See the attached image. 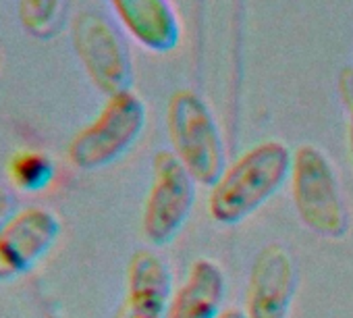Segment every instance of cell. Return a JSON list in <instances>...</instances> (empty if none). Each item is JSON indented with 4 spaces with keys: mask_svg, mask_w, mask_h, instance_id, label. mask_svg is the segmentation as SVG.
<instances>
[{
    "mask_svg": "<svg viewBox=\"0 0 353 318\" xmlns=\"http://www.w3.org/2000/svg\"><path fill=\"white\" fill-rule=\"evenodd\" d=\"M293 150L279 139H266L227 165L208 194V215L214 223L233 227L256 215L287 183Z\"/></svg>",
    "mask_w": 353,
    "mask_h": 318,
    "instance_id": "obj_1",
    "label": "cell"
},
{
    "mask_svg": "<svg viewBox=\"0 0 353 318\" xmlns=\"http://www.w3.org/2000/svg\"><path fill=\"white\" fill-rule=\"evenodd\" d=\"M166 133L170 152L198 186L212 188L227 169L221 127L200 94L176 90L166 104Z\"/></svg>",
    "mask_w": 353,
    "mask_h": 318,
    "instance_id": "obj_2",
    "label": "cell"
},
{
    "mask_svg": "<svg viewBox=\"0 0 353 318\" xmlns=\"http://www.w3.org/2000/svg\"><path fill=\"white\" fill-rule=\"evenodd\" d=\"M289 188L297 219L318 237L341 239L349 231V208L330 158L312 143L293 150Z\"/></svg>",
    "mask_w": 353,
    "mask_h": 318,
    "instance_id": "obj_3",
    "label": "cell"
},
{
    "mask_svg": "<svg viewBox=\"0 0 353 318\" xmlns=\"http://www.w3.org/2000/svg\"><path fill=\"white\" fill-rule=\"evenodd\" d=\"M148 108L135 92L108 96L98 115L69 141V163L79 171H100L114 165L141 137Z\"/></svg>",
    "mask_w": 353,
    "mask_h": 318,
    "instance_id": "obj_4",
    "label": "cell"
},
{
    "mask_svg": "<svg viewBox=\"0 0 353 318\" xmlns=\"http://www.w3.org/2000/svg\"><path fill=\"white\" fill-rule=\"evenodd\" d=\"M198 198V183L170 150L152 161V183L143 202L141 233L150 246L170 244L188 225Z\"/></svg>",
    "mask_w": 353,
    "mask_h": 318,
    "instance_id": "obj_5",
    "label": "cell"
},
{
    "mask_svg": "<svg viewBox=\"0 0 353 318\" xmlns=\"http://www.w3.org/2000/svg\"><path fill=\"white\" fill-rule=\"evenodd\" d=\"M71 44L85 75L106 98L131 90V52L125 36L106 15L92 9L77 13L71 26Z\"/></svg>",
    "mask_w": 353,
    "mask_h": 318,
    "instance_id": "obj_6",
    "label": "cell"
},
{
    "mask_svg": "<svg viewBox=\"0 0 353 318\" xmlns=\"http://www.w3.org/2000/svg\"><path fill=\"white\" fill-rule=\"evenodd\" d=\"M297 291V266L281 244H266L252 262L243 312L248 318H289Z\"/></svg>",
    "mask_w": 353,
    "mask_h": 318,
    "instance_id": "obj_7",
    "label": "cell"
},
{
    "mask_svg": "<svg viewBox=\"0 0 353 318\" xmlns=\"http://www.w3.org/2000/svg\"><path fill=\"white\" fill-rule=\"evenodd\" d=\"M59 217L42 206L19 208L0 231V281L30 272L57 244Z\"/></svg>",
    "mask_w": 353,
    "mask_h": 318,
    "instance_id": "obj_8",
    "label": "cell"
},
{
    "mask_svg": "<svg viewBox=\"0 0 353 318\" xmlns=\"http://www.w3.org/2000/svg\"><path fill=\"white\" fill-rule=\"evenodd\" d=\"M172 289L166 262L152 250H139L129 260L125 299L114 318H164Z\"/></svg>",
    "mask_w": 353,
    "mask_h": 318,
    "instance_id": "obj_9",
    "label": "cell"
},
{
    "mask_svg": "<svg viewBox=\"0 0 353 318\" xmlns=\"http://www.w3.org/2000/svg\"><path fill=\"white\" fill-rule=\"evenodd\" d=\"M121 28L145 50L170 52L181 40V21L170 0H108Z\"/></svg>",
    "mask_w": 353,
    "mask_h": 318,
    "instance_id": "obj_10",
    "label": "cell"
},
{
    "mask_svg": "<svg viewBox=\"0 0 353 318\" xmlns=\"http://www.w3.org/2000/svg\"><path fill=\"white\" fill-rule=\"evenodd\" d=\"M227 297V275L212 258H198L166 304L164 318H219Z\"/></svg>",
    "mask_w": 353,
    "mask_h": 318,
    "instance_id": "obj_11",
    "label": "cell"
},
{
    "mask_svg": "<svg viewBox=\"0 0 353 318\" xmlns=\"http://www.w3.org/2000/svg\"><path fill=\"white\" fill-rule=\"evenodd\" d=\"M11 183L26 194L46 190L54 179V163L38 150H19L9 158L7 167Z\"/></svg>",
    "mask_w": 353,
    "mask_h": 318,
    "instance_id": "obj_12",
    "label": "cell"
},
{
    "mask_svg": "<svg viewBox=\"0 0 353 318\" xmlns=\"http://www.w3.org/2000/svg\"><path fill=\"white\" fill-rule=\"evenodd\" d=\"M65 9L67 0H19L17 3L21 28L38 40H48L59 34Z\"/></svg>",
    "mask_w": 353,
    "mask_h": 318,
    "instance_id": "obj_13",
    "label": "cell"
},
{
    "mask_svg": "<svg viewBox=\"0 0 353 318\" xmlns=\"http://www.w3.org/2000/svg\"><path fill=\"white\" fill-rule=\"evenodd\" d=\"M17 210H19V208H17L15 196H13L7 188L0 186V231L5 229V225L11 221V217H13Z\"/></svg>",
    "mask_w": 353,
    "mask_h": 318,
    "instance_id": "obj_14",
    "label": "cell"
},
{
    "mask_svg": "<svg viewBox=\"0 0 353 318\" xmlns=\"http://www.w3.org/2000/svg\"><path fill=\"white\" fill-rule=\"evenodd\" d=\"M219 318H248L243 308H225Z\"/></svg>",
    "mask_w": 353,
    "mask_h": 318,
    "instance_id": "obj_15",
    "label": "cell"
},
{
    "mask_svg": "<svg viewBox=\"0 0 353 318\" xmlns=\"http://www.w3.org/2000/svg\"><path fill=\"white\" fill-rule=\"evenodd\" d=\"M349 154L353 158V108H351V121H349Z\"/></svg>",
    "mask_w": 353,
    "mask_h": 318,
    "instance_id": "obj_16",
    "label": "cell"
}]
</instances>
